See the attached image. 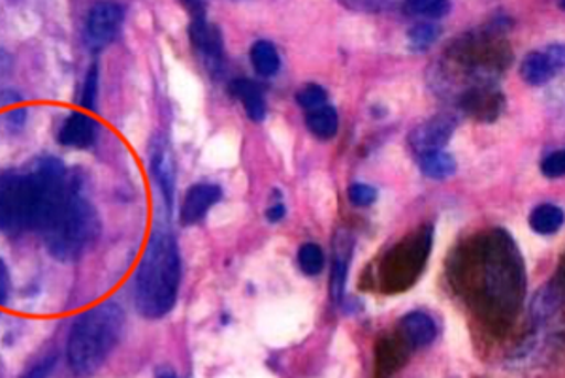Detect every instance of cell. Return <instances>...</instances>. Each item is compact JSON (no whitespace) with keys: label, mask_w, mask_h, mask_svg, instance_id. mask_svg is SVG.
I'll list each match as a JSON object with an SVG mask.
<instances>
[{"label":"cell","mask_w":565,"mask_h":378,"mask_svg":"<svg viewBox=\"0 0 565 378\" xmlns=\"http://www.w3.org/2000/svg\"><path fill=\"white\" fill-rule=\"evenodd\" d=\"M420 172L430 180H449L450 175L457 172V161L444 149H437L431 153L420 154Z\"/></svg>","instance_id":"obj_16"},{"label":"cell","mask_w":565,"mask_h":378,"mask_svg":"<svg viewBox=\"0 0 565 378\" xmlns=\"http://www.w3.org/2000/svg\"><path fill=\"white\" fill-rule=\"evenodd\" d=\"M306 125H308L309 132L319 140H332L338 134L340 117H338L335 108L322 104L319 108L306 111Z\"/></svg>","instance_id":"obj_14"},{"label":"cell","mask_w":565,"mask_h":378,"mask_svg":"<svg viewBox=\"0 0 565 378\" xmlns=\"http://www.w3.org/2000/svg\"><path fill=\"white\" fill-rule=\"evenodd\" d=\"M439 39V29L431 23H420L409 31V44L415 52H426Z\"/></svg>","instance_id":"obj_22"},{"label":"cell","mask_w":565,"mask_h":378,"mask_svg":"<svg viewBox=\"0 0 565 378\" xmlns=\"http://www.w3.org/2000/svg\"><path fill=\"white\" fill-rule=\"evenodd\" d=\"M250 63L255 66L258 76L271 77L276 76L279 66H281V57L277 53L276 45L260 40L250 47Z\"/></svg>","instance_id":"obj_17"},{"label":"cell","mask_w":565,"mask_h":378,"mask_svg":"<svg viewBox=\"0 0 565 378\" xmlns=\"http://www.w3.org/2000/svg\"><path fill=\"white\" fill-rule=\"evenodd\" d=\"M151 172L161 186L162 196L167 199L168 206H172L175 191V164L167 141L154 140L151 148Z\"/></svg>","instance_id":"obj_11"},{"label":"cell","mask_w":565,"mask_h":378,"mask_svg":"<svg viewBox=\"0 0 565 378\" xmlns=\"http://www.w3.org/2000/svg\"><path fill=\"white\" fill-rule=\"evenodd\" d=\"M10 295V276H8L7 266L0 260V305L8 302Z\"/></svg>","instance_id":"obj_28"},{"label":"cell","mask_w":565,"mask_h":378,"mask_svg":"<svg viewBox=\"0 0 565 378\" xmlns=\"http://www.w3.org/2000/svg\"><path fill=\"white\" fill-rule=\"evenodd\" d=\"M298 266L302 273L308 277H316L324 270V252L316 244H306L298 250Z\"/></svg>","instance_id":"obj_20"},{"label":"cell","mask_w":565,"mask_h":378,"mask_svg":"<svg viewBox=\"0 0 565 378\" xmlns=\"http://www.w3.org/2000/svg\"><path fill=\"white\" fill-rule=\"evenodd\" d=\"M125 10L114 0H100L90 8L85 21V44L90 52H100L108 47L121 31Z\"/></svg>","instance_id":"obj_5"},{"label":"cell","mask_w":565,"mask_h":378,"mask_svg":"<svg viewBox=\"0 0 565 378\" xmlns=\"http://www.w3.org/2000/svg\"><path fill=\"white\" fill-rule=\"evenodd\" d=\"M564 225V212L559 207L553 206V204H543L533 209L530 215V226L535 234L541 236H551Z\"/></svg>","instance_id":"obj_18"},{"label":"cell","mask_w":565,"mask_h":378,"mask_svg":"<svg viewBox=\"0 0 565 378\" xmlns=\"http://www.w3.org/2000/svg\"><path fill=\"white\" fill-rule=\"evenodd\" d=\"M541 172L546 175L548 180H559L564 177L565 173V154L564 151H556V153L548 154L545 161L541 162Z\"/></svg>","instance_id":"obj_25"},{"label":"cell","mask_w":565,"mask_h":378,"mask_svg":"<svg viewBox=\"0 0 565 378\" xmlns=\"http://www.w3.org/2000/svg\"><path fill=\"white\" fill-rule=\"evenodd\" d=\"M349 199L356 207L372 206L373 202L377 199V191L373 186L364 185V183H356V185L349 188Z\"/></svg>","instance_id":"obj_26"},{"label":"cell","mask_w":565,"mask_h":378,"mask_svg":"<svg viewBox=\"0 0 565 378\" xmlns=\"http://www.w3.org/2000/svg\"><path fill=\"white\" fill-rule=\"evenodd\" d=\"M349 257H335L332 263V276H330V294L334 298L335 303L343 302L345 294V282H348Z\"/></svg>","instance_id":"obj_21"},{"label":"cell","mask_w":565,"mask_h":378,"mask_svg":"<svg viewBox=\"0 0 565 378\" xmlns=\"http://www.w3.org/2000/svg\"><path fill=\"white\" fill-rule=\"evenodd\" d=\"M564 68V47L553 45L545 52L527 53L521 65V76L526 84L545 85Z\"/></svg>","instance_id":"obj_7"},{"label":"cell","mask_w":565,"mask_h":378,"mask_svg":"<svg viewBox=\"0 0 565 378\" xmlns=\"http://www.w3.org/2000/svg\"><path fill=\"white\" fill-rule=\"evenodd\" d=\"M8 127H12V130H18L25 125L26 111L23 108L10 109L7 114Z\"/></svg>","instance_id":"obj_27"},{"label":"cell","mask_w":565,"mask_h":378,"mask_svg":"<svg viewBox=\"0 0 565 378\" xmlns=\"http://www.w3.org/2000/svg\"><path fill=\"white\" fill-rule=\"evenodd\" d=\"M39 231L57 260H76L97 238V213L74 175L45 213Z\"/></svg>","instance_id":"obj_2"},{"label":"cell","mask_w":565,"mask_h":378,"mask_svg":"<svg viewBox=\"0 0 565 378\" xmlns=\"http://www.w3.org/2000/svg\"><path fill=\"white\" fill-rule=\"evenodd\" d=\"M285 213H287L285 206H282V204H276V206H271L270 209L266 212V218H268L270 223H279V220L285 217Z\"/></svg>","instance_id":"obj_29"},{"label":"cell","mask_w":565,"mask_h":378,"mask_svg":"<svg viewBox=\"0 0 565 378\" xmlns=\"http://www.w3.org/2000/svg\"><path fill=\"white\" fill-rule=\"evenodd\" d=\"M40 209L39 175L29 172H4L0 175V231L18 236L34 230Z\"/></svg>","instance_id":"obj_4"},{"label":"cell","mask_w":565,"mask_h":378,"mask_svg":"<svg viewBox=\"0 0 565 378\" xmlns=\"http://www.w3.org/2000/svg\"><path fill=\"white\" fill-rule=\"evenodd\" d=\"M231 93L244 104L245 114L253 122H263L266 117V100L263 90L250 79H234L231 84Z\"/></svg>","instance_id":"obj_13"},{"label":"cell","mask_w":565,"mask_h":378,"mask_svg":"<svg viewBox=\"0 0 565 378\" xmlns=\"http://www.w3.org/2000/svg\"><path fill=\"white\" fill-rule=\"evenodd\" d=\"M501 97L498 93H487V90H471L463 98V109L471 116L492 121L500 116Z\"/></svg>","instance_id":"obj_15"},{"label":"cell","mask_w":565,"mask_h":378,"mask_svg":"<svg viewBox=\"0 0 565 378\" xmlns=\"http://www.w3.org/2000/svg\"><path fill=\"white\" fill-rule=\"evenodd\" d=\"M223 198V191L213 183H199L186 191L181 206V223L183 225H196L206 217L218 199Z\"/></svg>","instance_id":"obj_9"},{"label":"cell","mask_w":565,"mask_h":378,"mask_svg":"<svg viewBox=\"0 0 565 378\" xmlns=\"http://www.w3.org/2000/svg\"><path fill=\"white\" fill-rule=\"evenodd\" d=\"M191 15H193V21L189 26L191 44L200 53V57L204 58L207 68L217 72L225 58L223 36L218 33L217 26L207 23L206 12L191 13Z\"/></svg>","instance_id":"obj_6"},{"label":"cell","mask_w":565,"mask_h":378,"mask_svg":"<svg viewBox=\"0 0 565 378\" xmlns=\"http://www.w3.org/2000/svg\"><path fill=\"white\" fill-rule=\"evenodd\" d=\"M125 313L114 302L100 303L77 318L72 326L66 356L72 371L93 375L106 364L121 339Z\"/></svg>","instance_id":"obj_3"},{"label":"cell","mask_w":565,"mask_h":378,"mask_svg":"<svg viewBox=\"0 0 565 378\" xmlns=\"http://www.w3.org/2000/svg\"><path fill=\"white\" fill-rule=\"evenodd\" d=\"M399 330H402L407 343L415 346V348L431 345L437 335L436 324L428 314L424 313L405 314L402 322H399Z\"/></svg>","instance_id":"obj_12"},{"label":"cell","mask_w":565,"mask_h":378,"mask_svg":"<svg viewBox=\"0 0 565 378\" xmlns=\"http://www.w3.org/2000/svg\"><path fill=\"white\" fill-rule=\"evenodd\" d=\"M10 65H12V58H10V55H8L7 52H2V50H0V76H2L4 72H8Z\"/></svg>","instance_id":"obj_30"},{"label":"cell","mask_w":565,"mask_h":378,"mask_svg":"<svg viewBox=\"0 0 565 378\" xmlns=\"http://www.w3.org/2000/svg\"><path fill=\"white\" fill-rule=\"evenodd\" d=\"M181 281L180 249L168 230H154L135 281V303L141 316L159 321L174 309Z\"/></svg>","instance_id":"obj_1"},{"label":"cell","mask_w":565,"mask_h":378,"mask_svg":"<svg viewBox=\"0 0 565 378\" xmlns=\"http://www.w3.org/2000/svg\"><path fill=\"white\" fill-rule=\"evenodd\" d=\"M98 125L85 114H71L58 130V143L65 148L87 149L97 140Z\"/></svg>","instance_id":"obj_10"},{"label":"cell","mask_w":565,"mask_h":378,"mask_svg":"<svg viewBox=\"0 0 565 378\" xmlns=\"http://www.w3.org/2000/svg\"><path fill=\"white\" fill-rule=\"evenodd\" d=\"M98 97V68L93 66L85 77L84 93H82V106L85 109L97 108Z\"/></svg>","instance_id":"obj_24"},{"label":"cell","mask_w":565,"mask_h":378,"mask_svg":"<svg viewBox=\"0 0 565 378\" xmlns=\"http://www.w3.org/2000/svg\"><path fill=\"white\" fill-rule=\"evenodd\" d=\"M296 102L306 111L319 108L322 104H327V90L317 84L303 85L302 89L298 90V95H296Z\"/></svg>","instance_id":"obj_23"},{"label":"cell","mask_w":565,"mask_h":378,"mask_svg":"<svg viewBox=\"0 0 565 378\" xmlns=\"http://www.w3.org/2000/svg\"><path fill=\"white\" fill-rule=\"evenodd\" d=\"M404 12L412 18L441 20L450 12V0H405Z\"/></svg>","instance_id":"obj_19"},{"label":"cell","mask_w":565,"mask_h":378,"mask_svg":"<svg viewBox=\"0 0 565 378\" xmlns=\"http://www.w3.org/2000/svg\"><path fill=\"white\" fill-rule=\"evenodd\" d=\"M455 127H457V121H455V117L450 116H436L430 121L423 122L409 136L413 151L420 156V154L444 149L449 143Z\"/></svg>","instance_id":"obj_8"}]
</instances>
